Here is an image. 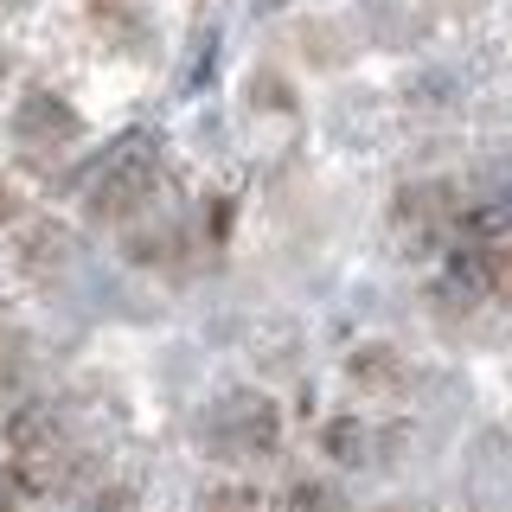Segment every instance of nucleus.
<instances>
[{"instance_id": "obj_1", "label": "nucleus", "mask_w": 512, "mask_h": 512, "mask_svg": "<svg viewBox=\"0 0 512 512\" xmlns=\"http://www.w3.org/2000/svg\"><path fill=\"white\" fill-rule=\"evenodd\" d=\"M7 468L20 480L26 493H58L64 480H71V436H64V423L52 410H20L7 429Z\"/></svg>"}, {"instance_id": "obj_2", "label": "nucleus", "mask_w": 512, "mask_h": 512, "mask_svg": "<svg viewBox=\"0 0 512 512\" xmlns=\"http://www.w3.org/2000/svg\"><path fill=\"white\" fill-rule=\"evenodd\" d=\"M154 180H160L154 148H148V141H122V148L96 167V180L84 186L90 218H135L141 205L154 199Z\"/></svg>"}, {"instance_id": "obj_3", "label": "nucleus", "mask_w": 512, "mask_h": 512, "mask_svg": "<svg viewBox=\"0 0 512 512\" xmlns=\"http://www.w3.org/2000/svg\"><path fill=\"white\" fill-rule=\"evenodd\" d=\"M212 436H218L224 455H237V461L276 455V448H282V410L269 404L263 391H237V397H224V404H218Z\"/></svg>"}, {"instance_id": "obj_4", "label": "nucleus", "mask_w": 512, "mask_h": 512, "mask_svg": "<svg viewBox=\"0 0 512 512\" xmlns=\"http://www.w3.org/2000/svg\"><path fill=\"white\" fill-rule=\"evenodd\" d=\"M455 192L448 186H410L404 199H397V231H410L416 244H429V237L455 231Z\"/></svg>"}, {"instance_id": "obj_5", "label": "nucleus", "mask_w": 512, "mask_h": 512, "mask_svg": "<svg viewBox=\"0 0 512 512\" xmlns=\"http://www.w3.org/2000/svg\"><path fill=\"white\" fill-rule=\"evenodd\" d=\"M327 455L346 461V468L365 461V423H359V416H333V423H327Z\"/></svg>"}, {"instance_id": "obj_6", "label": "nucleus", "mask_w": 512, "mask_h": 512, "mask_svg": "<svg viewBox=\"0 0 512 512\" xmlns=\"http://www.w3.org/2000/svg\"><path fill=\"white\" fill-rule=\"evenodd\" d=\"M391 378H397V365H391V352H384V346L352 352V384H391Z\"/></svg>"}, {"instance_id": "obj_7", "label": "nucleus", "mask_w": 512, "mask_h": 512, "mask_svg": "<svg viewBox=\"0 0 512 512\" xmlns=\"http://www.w3.org/2000/svg\"><path fill=\"white\" fill-rule=\"evenodd\" d=\"M199 512H256V487H237V480H224L199 500Z\"/></svg>"}, {"instance_id": "obj_8", "label": "nucleus", "mask_w": 512, "mask_h": 512, "mask_svg": "<svg viewBox=\"0 0 512 512\" xmlns=\"http://www.w3.org/2000/svg\"><path fill=\"white\" fill-rule=\"evenodd\" d=\"M288 506H295V512H333L327 487H295V493H288Z\"/></svg>"}, {"instance_id": "obj_9", "label": "nucleus", "mask_w": 512, "mask_h": 512, "mask_svg": "<svg viewBox=\"0 0 512 512\" xmlns=\"http://www.w3.org/2000/svg\"><path fill=\"white\" fill-rule=\"evenodd\" d=\"M0 512H7V493H0Z\"/></svg>"}]
</instances>
